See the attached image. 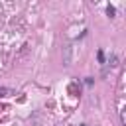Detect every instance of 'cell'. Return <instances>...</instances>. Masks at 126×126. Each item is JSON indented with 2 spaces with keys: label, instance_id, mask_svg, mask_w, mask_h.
Segmentation results:
<instances>
[{
  "label": "cell",
  "instance_id": "1",
  "mask_svg": "<svg viewBox=\"0 0 126 126\" xmlns=\"http://www.w3.org/2000/svg\"><path fill=\"white\" fill-rule=\"evenodd\" d=\"M63 63L71 65V45H65V55H63Z\"/></svg>",
  "mask_w": 126,
  "mask_h": 126
},
{
  "label": "cell",
  "instance_id": "2",
  "mask_svg": "<svg viewBox=\"0 0 126 126\" xmlns=\"http://www.w3.org/2000/svg\"><path fill=\"white\" fill-rule=\"evenodd\" d=\"M12 94H16V91H14V89H8V87H0V96H12Z\"/></svg>",
  "mask_w": 126,
  "mask_h": 126
},
{
  "label": "cell",
  "instance_id": "3",
  "mask_svg": "<svg viewBox=\"0 0 126 126\" xmlns=\"http://www.w3.org/2000/svg\"><path fill=\"white\" fill-rule=\"evenodd\" d=\"M116 61H118V59H116V55H110V65H118Z\"/></svg>",
  "mask_w": 126,
  "mask_h": 126
},
{
  "label": "cell",
  "instance_id": "4",
  "mask_svg": "<svg viewBox=\"0 0 126 126\" xmlns=\"http://www.w3.org/2000/svg\"><path fill=\"white\" fill-rule=\"evenodd\" d=\"M120 122L126 124V116H124V110H120Z\"/></svg>",
  "mask_w": 126,
  "mask_h": 126
},
{
  "label": "cell",
  "instance_id": "5",
  "mask_svg": "<svg viewBox=\"0 0 126 126\" xmlns=\"http://www.w3.org/2000/svg\"><path fill=\"white\" fill-rule=\"evenodd\" d=\"M106 12H108V16H114V8H112V6H108V8H106Z\"/></svg>",
  "mask_w": 126,
  "mask_h": 126
}]
</instances>
